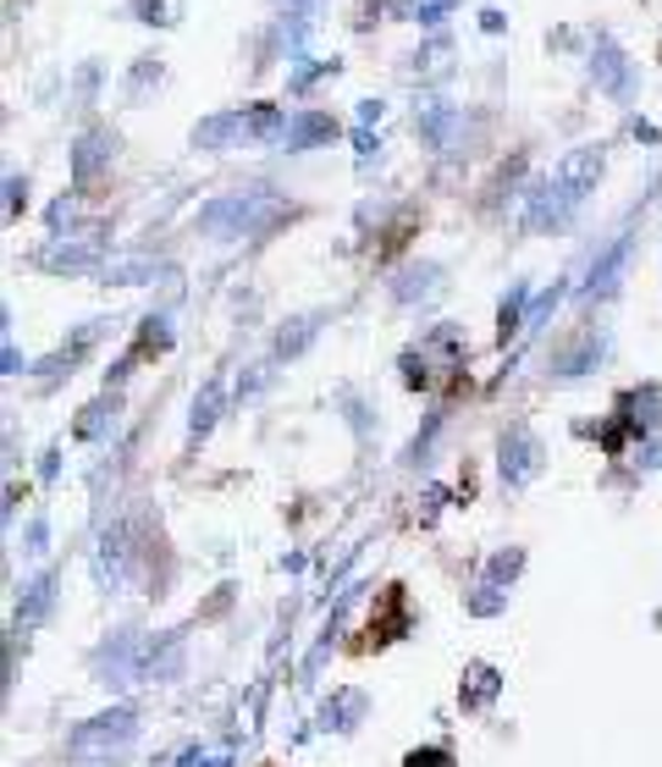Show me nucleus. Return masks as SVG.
<instances>
[{
    "label": "nucleus",
    "mask_w": 662,
    "mask_h": 767,
    "mask_svg": "<svg viewBox=\"0 0 662 767\" xmlns=\"http://www.w3.org/2000/svg\"><path fill=\"white\" fill-rule=\"evenodd\" d=\"M602 166H608V150L602 145H580V150H569L558 166H552V177L530 193V210H524V227L530 232H546V227H563L580 205H585V193L596 188V177H602Z\"/></svg>",
    "instance_id": "1"
},
{
    "label": "nucleus",
    "mask_w": 662,
    "mask_h": 767,
    "mask_svg": "<svg viewBox=\"0 0 662 767\" xmlns=\"http://www.w3.org/2000/svg\"><path fill=\"white\" fill-rule=\"evenodd\" d=\"M271 216H277V199L265 188H249V193H227V199L204 205L199 210V227L210 238H243V232H260Z\"/></svg>",
    "instance_id": "2"
},
{
    "label": "nucleus",
    "mask_w": 662,
    "mask_h": 767,
    "mask_svg": "<svg viewBox=\"0 0 662 767\" xmlns=\"http://www.w3.org/2000/svg\"><path fill=\"white\" fill-rule=\"evenodd\" d=\"M448 370H464V342H459L453 326H437L420 348L403 353V381L409 387H437V376H448Z\"/></svg>",
    "instance_id": "3"
},
{
    "label": "nucleus",
    "mask_w": 662,
    "mask_h": 767,
    "mask_svg": "<svg viewBox=\"0 0 662 767\" xmlns=\"http://www.w3.org/2000/svg\"><path fill=\"white\" fill-rule=\"evenodd\" d=\"M133 735H139V718L133 713H106V718H94V724H83L72 735V751L78 757H89V751H122Z\"/></svg>",
    "instance_id": "4"
},
{
    "label": "nucleus",
    "mask_w": 662,
    "mask_h": 767,
    "mask_svg": "<svg viewBox=\"0 0 662 767\" xmlns=\"http://www.w3.org/2000/svg\"><path fill=\"white\" fill-rule=\"evenodd\" d=\"M591 78H596V89H608L613 100H630L635 72H630V61H624V50H619L613 39H596V44H591Z\"/></svg>",
    "instance_id": "5"
},
{
    "label": "nucleus",
    "mask_w": 662,
    "mask_h": 767,
    "mask_svg": "<svg viewBox=\"0 0 662 767\" xmlns=\"http://www.w3.org/2000/svg\"><path fill=\"white\" fill-rule=\"evenodd\" d=\"M243 139H254L249 111H221V117H210V122L193 128V145H199V150H232V145H243Z\"/></svg>",
    "instance_id": "6"
},
{
    "label": "nucleus",
    "mask_w": 662,
    "mask_h": 767,
    "mask_svg": "<svg viewBox=\"0 0 662 767\" xmlns=\"http://www.w3.org/2000/svg\"><path fill=\"white\" fill-rule=\"evenodd\" d=\"M535 464H541V448H535L530 431H508L502 437V475H508V486H524L535 475Z\"/></svg>",
    "instance_id": "7"
},
{
    "label": "nucleus",
    "mask_w": 662,
    "mask_h": 767,
    "mask_svg": "<svg viewBox=\"0 0 662 767\" xmlns=\"http://www.w3.org/2000/svg\"><path fill=\"white\" fill-rule=\"evenodd\" d=\"M111 155H117V139H111L106 128H89V133L78 139V150H72V177H78V182H94V171L111 166Z\"/></svg>",
    "instance_id": "8"
},
{
    "label": "nucleus",
    "mask_w": 662,
    "mask_h": 767,
    "mask_svg": "<svg viewBox=\"0 0 662 767\" xmlns=\"http://www.w3.org/2000/svg\"><path fill=\"white\" fill-rule=\"evenodd\" d=\"M414 128H420L437 150H448V145H453V128H459V106H448V100H420V106H414Z\"/></svg>",
    "instance_id": "9"
},
{
    "label": "nucleus",
    "mask_w": 662,
    "mask_h": 767,
    "mask_svg": "<svg viewBox=\"0 0 662 767\" xmlns=\"http://www.w3.org/2000/svg\"><path fill=\"white\" fill-rule=\"evenodd\" d=\"M327 139H337V122L331 117H321V111H299L293 122H288V150L299 155V150H315V145H327Z\"/></svg>",
    "instance_id": "10"
},
{
    "label": "nucleus",
    "mask_w": 662,
    "mask_h": 767,
    "mask_svg": "<svg viewBox=\"0 0 662 767\" xmlns=\"http://www.w3.org/2000/svg\"><path fill=\"white\" fill-rule=\"evenodd\" d=\"M624 260H630V238H619L596 266H591V282H585V293H613V282H619V271H624Z\"/></svg>",
    "instance_id": "11"
},
{
    "label": "nucleus",
    "mask_w": 662,
    "mask_h": 767,
    "mask_svg": "<svg viewBox=\"0 0 662 767\" xmlns=\"http://www.w3.org/2000/svg\"><path fill=\"white\" fill-rule=\"evenodd\" d=\"M100 277H106V282H161V277H171V271L156 266V260H106Z\"/></svg>",
    "instance_id": "12"
},
{
    "label": "nucleus",
    "mask_w": 662,
    "mask_h": 767,
    "mask_svg": "<svg viewBox=\"0 0 662 767\" xmlns=\"http://www.w3.org/2000/svg\"><path fill=\"white\" fill-rule=\"evenodd\" d=\"M403 305H414V299H425V293H437V266H409L403 277H398V288H392Z\"/></svg>",
    "instance_id": "13"
},
{
    "label": "nucleus",
    "mask_w": 662,
    "mask_h": 767,
    "mask_svg": "<svg viewBox=\"0 0 662 767\" xmlns=\"http://www.w3.org/2000/svg\"><path fill=\"white\" fill-rule=\"evenodd\" d=\"M602 353H608V337H585L580 348H569V353L558 359V376H580V370H591Z\"/></svg>",
    "instance_id": "14"
},
{
    "label": "nucleus",
    "mask_w": 662,
    "mask_h": 767,
    "mask_svg": "<svg viewBox=\"0 0 662 767\" xmlns=\"http://www.w3.org/2000/svg\"><path fill=\"white\" fill-rule=\"evenodd\" d=\"M215 415H221V381H204V392L193 398V420H188V431L204 437V431L215 426Z\"/></svg>",
    "instance_id": "15"
},
{
    "label": "nucleus",
    "mask_w": 662,
    "mask_h": 767,
    "mask_svg": "<svg viewBox=\"0 0 662 767\" xmlns=\"http://www.w3.org/2000/svg\"><path fill=\"white\" fill-rule=\"evenodd\" d=\"M165 342H171V326H165V320H156V315H150V320H144V337H139V348H133V353H128V359H122V365H117V370H111V376H122V370H128V365H133V359H150V353H161Z\"/></svg>",
    "instance_id": "16"
},
{
    "label": "nucleus",
    "mask_w": 662,
    "mask_h": 767,
    "mask_svg": "<svg viewBox=\"0 0 662 767\" xmlns=\"http://www.w3.org/2000/svg\"><path fill=\"white\" fill-rule=\"evenodd\" d=\"M44 266H50V271H94L100 255H94V249H72V243L61 249V243H56V249H44Z\"/></svg>",
    "instance_id": "17"
},
{
    "label": "nucleus",
    "mask_w": 662,
    "mask_h": 767,
    "mask_svg": "<svg viewBox=\"0 0 662 767\" xmlns=\"http://www.w3.org/2000/svg\"><path fill=\"white\" fill-rule=\"evenodd\" d=\"M519 309H524V282H513V288H508V299H502V315H496V337H502V342L524 326V320H519Z\"/></svg>",
    "instance_id": "18"
},
{
    "label": "nucleus",
    "mask_w": 662,
    "mask_h": 767,
    "mask_svg": "<svg viewBox=\"0 0 662 767\" xmlns=\"http://www.w3.org/2000/svg\"><path fill=\"white\" fill-rule=\"evenodd\" d=\"M492 696H496V674L487 668V663H475V668H470V690H464V701L481 707V701H492Z\"/></svg>",
    "instance_id": "19"
},
{
    "label": "nucleus",
    "mask_w": 662,
    "mask_h": 767,
    "mask_svg": "<svg viewBox=\"0 0 662 767\" xmlns=\"http://www.w3.org/2000/svg\"><path fill=\"white\" fill-rule=\"evenodd\" d=\"M327 72H337V61H304V67H293L288 83H293V94H304V89H310L315 78H327Z\"/></svg>",
    "instance_id": "20"
},
{
    "label": "nucleus",
    "mask_w": 662,
    "mask_h": 767,
    "mask_svg": "<svg viewBox=\"0 0 662 767\" xmlns=\"http://www.w3.org/2000/svg\"><path fill=\"white\" fill-rule=\"evenodd\" d=\"M414 72H448V39L425 44V50L414 56Z\"/></svg>",
    "instance_id": "21"
},
{
    "label": "nucleus",
    "mask_w": 662,
    "mask_h": 767,
    "mask_svg": "<svg viewBox=\"0 0 662 767\" xmlns=\"http://www.w3.org/2000/svg\"><path fill=\"white\" fill-rule=\"evenodd\" d=\"M310 337H315V320H293V331H282V337H277V353H299Z\"/></svg>",
    "instance_id": "22"
},
{
    "label": "nucleus",
    "mask_w": 662,
    "mask_h": 767,
    "mask_svg": "<svg viewBox=\"0 0 662 767\" xmlns=\"http://www.w3.org/2000/svg\"><path fill=\"white\" fill-rule=\"evenodd\" d=\"M453 6H459V0H414V11H409V17H414V22H425V28H437Z\"/></svg>",
    "instance_id": "23"
},
{
    "label": "nucleus",
    "mask_w": 662,
    "mask_h": 767,
    "mask_svg": "<svg viewBox=\"0 0 662 767\" xmlns=\"http://www.w3.org/2000/svg\"><path fill=\"white\" fill-rule=\"evenodd\" d=\"M44 602H50V575H39V580L28 586V602H22V618H39V614H44Z\"/></svg>",
    "instance_id": "24"
},
{
    "label": "nucleus",
    "mask_w": 662,
    "mask_h": 767,
    "mask_svg": "<svg viewBox=\"0 0 662 767\" xmlns=\"http://www.w3.org/2000/svg\"><path fill=\"white\" fill-rule=\"evenodd\" d=\"M139 11H144V22H177V0H133Z\"/></svg>",
    "instance_id": "25"
},
{
    "label": "nucleus",
    "mask_w": 662,
    "mask_h": 767,
    "mask_svg": "<svg viewBox=\"0 0 662 767\" xmlns=\"http://www.w3.org/2000/svg\"><path fill=\"white\" fill-rule=\"evenodd\" d=\"M22 193H28V182H22V177H11V182H6V216H17V210H22Z\"/></svg>",
    "instance_id": "26"
},
{
    "label": "nucleus",
    "mask_w": 662,
    "mask_h": 767,
    "mask_svg": "<svg viewBox=\"0 0 662 767\" xmlns=\"http://www.w3.org/2000/svg\"><path fill=\"white\" fill-rule=\"evenodd\" d=\"M182 767H227V757H221V751H188Z\"/></svg>",
    "instance_id": "27"
},
{
    "label": "nucleus",
    "mask_w": 662,
    "mask_h": 767,
    "mask_svg": "<svg viewBox=\"0 0 662 767\" xmlns=\"http://www.w3.org/2000/svg\"><path fill=\"white\" fill-rule=\"evenodd\" d=\"M448 763H453L448 751H414V757H409L403 767H448Z\"/></svg>",
    "instance_id": "28"
},
{
    "label": "nucleus",
    "mask_w": 662,
    "mask_h": 767,
    "mask_svg": "<svg viewBox=\"0 0 662 767\" xmlns=\"http://www.w3.org/2000/svg\"><path fill=\"white\" fill-rule=\"evenodd\" d=\"M353 145H359V166H370V155H375V139H370V133H353Z\"/></svg>",
    "instance_id": "29"
},
{
    "label": "nucleus",
    "mask_w": 662,
    "mask_h": 767,
    "mask_svg": "<svg viewBox=\"0 0 662 767\" xmlns=\"http://www.w3.org/2000/svg\"><path fill=\"white\" fill-rule=\"evenodd\" d=\"M381 117V100H359V122H375Z\"/></svg>",
    "instance_id": "30"
},
{
    "label": "nucleus",
    "mask_w": 662,
    "mask_h": 767,
    "mask_svg": "<svg viewBox=\"0 0 662 767\" xmlns=\"http://www.w3.org/2000/svg\"><path fill=\"white\" fill-rule=\"evenodd\" d=\"M288 6H299V17H310V11H315V0H288Z\"/></svg>",
    "instance_id": "31"
}]
</instances>
